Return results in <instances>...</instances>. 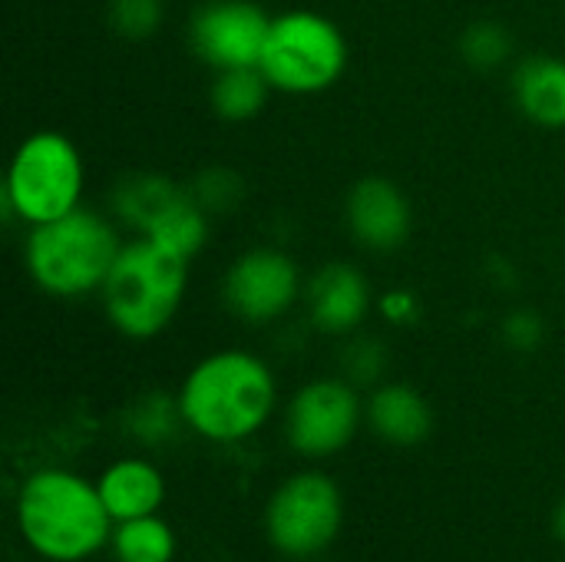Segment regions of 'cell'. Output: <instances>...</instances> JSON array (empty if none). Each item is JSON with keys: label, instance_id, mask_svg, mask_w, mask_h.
I'll list each match as a JSON object with an SVG mask.
<instances>
[{"label": "cell", "instance_id": "1", "mask_svg": "<svg viewBox=\"0 0 565 562\" xmlns=\"http://www.w3.org/2000/svg\"><path fill=\"white\" fill-rule=\"evenodd\" d=\"M175 397L192 434L212 444H242L271 421L278 381L265 358L222 348L192 364Z\"/></svg>", "mask_w": 565, "mask_h": 562}, {"label": "cell", "instance_id": "2", "mask_svg": "<svg viewBox=\"0 0 565 562\" xmlns=\"http://www.w3.org/2000/svg\"><path fill=\"white\" fill-rule=\"evenodd\" d=\"M17 523L33 553L53 562H79L113 540V517L99 487L70 470H36L17 497Z\"/></svg>", "mask_w": 565, "mask_h": 562}, {"label": "cell", "instance_id": "3", "mask_svg": "<svg viewBox=\"0 0 565 562\" xmlns=\"http://www.w3.org/2000/svg\"><path fill=\"white\" fill-rule=\"evenodd\" d=\"M119 248L116 222L99 209L79 205L70 215L26 229L23 268L43 295L76 301L99 295Z\"/></svg>", "mask_w": 565, "mask_h": 562}, {"label": "cell", "instance_id": "4", "mask_svg": "<svg viewBox=\"0 0 565 562\" xmlns=\"http://www.w3.org/2000/svg\"><path fill=\"white\" fill-rule=\"evenodd\" d=\"M189 265V258L166 252L152 238L132 235L122 242L99 288L106 321L129 341L159 338L185 305Z\"/></svg>", "mask_w": 565, "mask_h": 562}, {"label": "cell", "instance_id": "5", "mask_svg": "<svg viewBox=\"0 0 565 562\" xmlns=\"http://www.w3.org/2000/svg\"><path fill=\"white\" fill-rule=\"evenodd\" d=\"M86 162L79 146L60 129H36L20 139L3 176V212L26 229L70 215L83 205Z\"/></svg>", "mask_w": 565, "mask_h": 562}, {"label": "cell", "instance_id": "6", "mask_svg": "<svg viewBox=\"0 0 565 562\" xmlns=\"http://www.w3.org/2000/svg\"><path fill=\"white\" fill-rule=\"evenodd\" d=\"M351 63V43L344 30L321 10L275 13L258 70L268 86L285 96H318L341 83Z\"/></svg>", "mask_w": 565, "mask_h": 562}, {"label": "cell", "instance_id": "7", "mask_svg": "<svg viewBox=\"0 0 565 562\" xmlns=\"http://www.w3.org/2000/svg\"><path fill=\"white\" fill-rule=\"evenodd\" d=\"M344 520V500L331 477L305 470L288 477L268 500L265 530L271 547L291 560H311L324 553Z\"/></svg>", "mask_w": 565, "mask_h": 562}, {"label": "cell", "instance_id": "8", "mask_svg": "<svg viewBox=\"0 0 565 562\" xmlns=\"http://www.w3.org/2000/svg\"><path fill=\"white\" fill-rule=\"evenodd\" d=\"M305 298V278L298 262L275 248H245L222 275V305L245 325H275Z\"/></svg>", "mask_w": 565, "mask_h": 562}, {"label": "cell", "instance_id": "9", "mask_svg": "<svg viewBox=\"0 0 565 562\" xmlns=\"http://www.w3.org/2000/svg\"><path fill=\"white\" fill-rule=\"evenodd\" d=\"M364 421V401L348 378L301 384L285 407V437L295 454L321 460L341 454Z\"/></svg>", "mask_w": 565, "mask_h": 562}, {"label": "cell", "instance_id": "10", "mask_svg": "<svg viewBox=\"0 0 565 562\" xmlns=\"http://www.w3.org/2000/svg\"><path fill=\"white\" fill-rule=\"evenodd\" d=\"M271 20L258 0H202L189 20V46L215 73L258 66Z\"/></svg>", "mask_w": 565, "mask_h": 562}, {"label": "cell", "instance_id": "11", "mask_svg": "<svg viewBox=\"0 0 565 562\" xmlns=\"http://www.w3.org/2000/svg\"><path fill=\"white\" fill-rule=\"evenodd\" d=\"M344 225L364 252H397L411 235V202L397 182L384 176H364L348 189Z\"/></svg>", "mask_w": 565, "mask_h": 562}, {"label": "cell", "instance_id": "12", "mask_svg": "<svg viewBox=\"0 0 565 562\" xmlns=\"http://www.w3.org/2000/svg\"><path fill=\"white\" fill-rule=\"evenodd\" d=\"M308 321L324 335H354L377 308L371 278L351 262H328L305 282Z\"/></svg>", "mask_w": 565, "mask_h": 562}, {"label": "cell", "instance_id": "13", "mask_svg": "<svg viewBox=\"0 0 565 562\" xmlns=\"http://www.w3.org/2000/svg\"><path fill=\"white\" fill-rule=\"evenodd\" d=\"M364 421L391 447H417L430 437L434 427L427 397L401 381L377 384L371 391V397L364 401Z\"/></svg>", "mask_w": 565, "mask_h": 562}, {"label": "cell", "instance_id": "14", "mask_svg": "<svg viewBox=\"0 0 565 562\" xmlns=\"http://www.w3.org/2000/svg\"><path fill=\"white\" fill-rule=\"evenodd\" d=\"M96 487H99V497L116 523L152 517L166 500V480H162L159 467L142 457H122V460L109 464L103 470V477L96 480Z\"/></svg>", "mask_w": 565, "mask_h": 562}, {"label": "cell", "instance_id": "15", "mask_svg": "<svg viewBox=\"0 0 565 562\" xmlns=\"http://www.w3.org/2000/svg\"><path fill=\"white\" fill-rule=\"evenodd\" d=\"M513 99L530 123L543 129H565V60L559 56L523 60L513 70Z\"/></svg>", "mask_w": 565, "mask_h": 562}, {"label": "cell", "instance_id": "16", "mask_svg": "<svg viewBox=\"0 0 565 562\" xmlns=\"http://www.w3.org/2000/svg\"><path fill=\"white\" fill-rule=\"evenodd\" d=\"M212 235V215L205 212V205L192 195V189L182 185V192L149 222V229L142 232V238H152L156 245H162L172 255L182 258H195Z\"/></svg>", "mask_w": 565, "mask_h": 562}, {"label": "cell", "instance_id": "17", "mask_svg": "<svg viewBox=\"0 0 565 562\" xmlns=\"http://www.w3.org/2000/svg\"><path fill=\"white\" fill-rule=\"evenodd\" d=\"M182 192L179 182H172L169 176L159 172H132L126 179L116 182L113 195H109V209L116 215V222H122L126 229H132V235H142L149 229V222Z\"/></svg>", "mask_w": 565, "mask_h": 562}, {"label": "cell", "instance_id": "18", "mask_svg": "<svg viewBox=\"0 0 565 562\" xmlns=\"http://www.w3.org/2000/svg\"><path fill=\"white\" fill-rule=\"evenodd\" d=\"M275 89L268 86L265 73L258 66H242V70H218L212 86H209V103L212 113L225 123H248L255 119Z\"/></svg>", "mask_w": 565, "mask_h": 562}, {"label": "cell", "instance_id": "19", "mask_svg": "<svg viewBox=\"0 0 565 562\" xmlns=\"http://www.w3.org/2000/svg\"><path fill=\"white\" fill-rule=\"evenodd\" d=\"M113 553L119 562H172L175 537L156 513L122 520L113 530Z\"/></svg>", "mask_w": 565, "mask_h": 562}, {"label": "cell", "instance_id": "20", "mask_svg": "<svg viewBox=\"0 0 565 562\" xmlns=\"http://www.w3.org/2000/svg\"><path fill=\"white\" fill-rule=\"evenodd\" d=\"M185 427L179 397L169 394H142L139 401H132L129 414H126V431L142 444V447H162L169 441L179 437V431Z\"/></svg>", "mask_w": 565, "mask_h": 562}, {"label": "cell", "instance_id": "21", "mask_svg": "<svg viewBox=\"0 0 565 562\" xmlns=\"http://www.w3.org/2000/svg\"><path fill=\"white\" fill-rule=\"evenodd\" d=\"M460 53L470 66L477 70H497L510 60L513 53V40L510 33L493 23V20H480V23H470L460 36Z\"/></svg>", "mask_w": 565, "mask_h": 562}, {"label": "cell", "instance_id": "22", "mask_svg": "<svg viewBox=\"0 0 565 562\" xmlns=\"http://www.w3.org/2000/svg\"><path fill=\"white\" fill-rule=\"evenodd\" d=\"M106 17L122 40H146L162 26L166 0H106Z\"/></svg>", "mask_w": 565, "mask_h": 562}, {"label": "cell", "instance_id": "23", "mask_svg": "<svg viewBox=\"0 0 565 562\" xmlns=\"http://www.w3.org/2000/svg\"><path fill=\"white\" fill-rule=\"evenodd\" d=\"M341 368H344L341 378H348L354 388L377 384L381 374H384V348H381V341H374V338L351 341L344 348V354H341Z\"/></svg>", "mask_w": 565, "mask_h": 562}, {"label": "cell", "instance_id": "24", "mask_svg": "<svg viewBox=\"0 0 565 562\" xmlns=\"http://www.w3.org/2000/svg\"><path fill=\"white\" fill-rule=\"evenodd\" d=\"M192 195L205 205L209 215H215V212L232 209V205L242 199V182H238V176L228 172V169H205V172L195 179Z\"/></svg>", "mask_w": 565, "mask_h": 562}, {"label": "cell", "instance_id": "25", "mask_svg": "<svg viewBox=\"0 0 565 562\" xmlns=\"http://www.w3.org/2000/svg\"><path fill=\"white\" fill-rule=\"evenodd\" d=\"M503 341L516 351H533L543 341V321L533 311H513L503 321Z\"/></svg>", "mask_w": 565, "mask_h": 562}, {"label": "cell", "instance_id": "26", "mask_svg": "<svg viewBox=\"0 0 565 562\" xmlns=\"http://www.w3.org/2000/svg\"><path fill=\"white\" fill-rule=\"evenodd\" d=\"M377 311L387 318V321H394V325H407V321H414L417 318V311H420V305H417V298L411 295V291H387V295H381L377 298Z\"/></svg>", "mask_w": 565, "mask_h": 562}, {"label": "cell", "instance_id": "27", "mask_svg": "<svg viewBox=\"0 0 565 562\" xmlns=\"http://www.w3.org/2000/svg\"><path fill=\"white\" fill-rule=\"evenodd\" d=\"M553 527H556V537L563 540L565 547V500L559 503V510H556V523H553Z\"/></svg>", "mask_w": 565, "mask_h": 562}]
</instances>
